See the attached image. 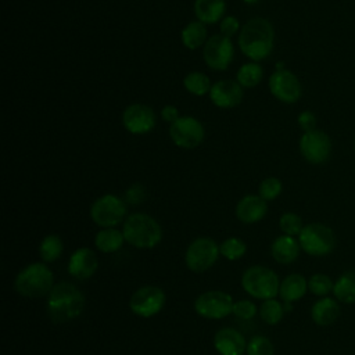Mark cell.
Masks as SVG:
<instances>
[{
  "label": "cell",
  "instance_id": "40",
  "mask_svg": "<svg viewBox=\"0 0 355 355\" xmlns=\"http://www.w3.org/2000/svg\"><path fill=\"white\" fill-rule=\"evenodd\" d=\"M161 116H162V119L165 121V122H169L171 125L173 123V122H176L179 118H180V115H179V111H178V108L175 107V105H165L162 110H161Z\"/></svg>",
  "mask_w": 355,
  "mask_h": 355
},
{
  "label": "cell",
  "instance_id": "9",
  "mask_svg": "<svg viewBox=\"0 0 355 355\" xmlns=\"http://www.w3.org/2000/svg\"><path fill=\"white\" fill-rule=\"evenodd\" d=\"M166 295L162 288L151 284L139 287L129 300L130 311L140 318H151L162 311Z\"/></svg>",
  "mask_w": 355,
  "mask_h": 355
},
{
  "label": "cell",
  "instance_id": "14",
  "mask_svg": "<svg viewBox=\"0 0 355 355\" xmlns=\"http://www.w3.org/2000/svg\"><path fill=\"white\" fill-rule=\"evenodd\" d=\"M269 89L277 100L287 104L298 101L302 93L298 78L288 69L275 71L269 78Z\"/></svg>",
  "mask_w": 355,
  "mask_h": 355
},
{
  "label": "cell",
  "instance_id": "16",
  "mask_svg": "<svg viewBox=\"0 0 355 355\" xmlns=\"http://www.w3.org/2000/svg\"><path fill=\"white\" fill-rule=\"evenodd\" d=\"M98 269V258L96 252L87 247L75 250L68 261V273L76 280L90 279Z\"/></svg>",
  "mask_w": 355,
  "mask_h": 355
},
{
  "label": "cell",
  "instance_id": "3",
  "mask_svg": "<svg viewBox=\"0 0 355 355\" xmlns=\"http://www.w3.org/2000/svg\"><path fill=\"white\" fill-rule=\"evenodd\" d=\"M122 233L125 241L140 250H150L162 240L161 225L150 215L135 212L123 220Z\"/></svg>",
  "mask_w": 355,
  "mask_h": 355
},
{
  "label": "cell",
  "instance_id": "20",
  "mask_svg": "<svg viewBox=\"0 0 355 355\" xmlns=\"http://www.w3.org/2000/svg\"><path fill=\"white\" fill-rule=\"evenodd\" d=\"M300 243L293 236L282 234L276 237L270 245V252L277 263L288 265L298 258Z\"/></svg>",
  "mask_w": 355,
  "mask_h": 355
},
{
  "label": "cell",
  "instance_id": "22",
  "mask_svg": "<svg viewBox=\"0 0 355 355\" xmlns=\"http://www.w3.org/2000/svg\"><path fill=\"white\" fill-rule=\"evenodd\" d=\"M308 290L306 279L300 273H291L280 282L279 295L283 302H295L301 300Z\"/></svg>",
  "mask_w": 355,
  "mask_h": 355
},
{
  "label": "cell",
  "instance_id": "8",
  "mask_svg": "<svg viewBox=\"0 0 355 355\" xmlns=\"http://www.w3.org/2000/svg\"><path fill=\"white\" fill-rule=\"evenodd\" d=\"M219 255V245L215 240L211 237H198L189 244L184 262L191 272L202 273L215 265Z\"/></svg>",
  "mask_w": 355,
  "mask_h": 355
},
{
  "label": "cell",
  "instance_id": "11",
  "mask_svg": "<svg viewBox=\"0 0 355 355\" xmlns=\"http://www.w3.org/2000/svg\"><path fill=\"white\" fill-rule=\"evenodd\" d=\"M169 135L172 141L178 147L191 150L202 143L205 132H204L202 123L198 119H196L194 116L186 115V116H180L176 122L171 125Z\"/></svg>",
  "mask_w": 355,
  "mask_h": 355
},
{
  "label": "cell",
  "instance_id": "12",
  "mask_svg": "<svg viewBox=\"0 0 355 355\" xmlns=\"http://www.w3.org/2000/svg\"><path fill=\"white\" fill-rule=\"evenodd\" d=\"M300 151L309 164H323L331 154V140L324 132L318 129L304 132L300 139Z\"/></svg>",
  "mask_w": 355,
  "mask_h": 355
},
{
  "label": "cell",
  "instance_id": "34",
  "mask_svg": "<svg viewBox=\"0 0 355 355\" xmlns=\"http://www.w3.org/2000/svg\"><path fill=\"white\" fill-rule=\"evenodd\" d=\"M333 287L334 283L331 282V279L323 273L312 275L311 279L308 280V290L315 295H326L330 291H333Z\"/></svg>",
  "mask_w": 355,
  "mask_h": 355
},
{
  "label": "cell",
  "instance_id": "18",
  "mask_svg": "<svg viewBox=\"0 0 355 355\" xmlns=\"http://www.w3.org/2000/svg\"><path fill=\"white\" fill-rule=\"evenodd\" d=\"M214 347L220 355H243L247 349V343L239 330L223 327L215 333Z\"/></svg>",
  "mask_w": 355,
  "mask_h": 355
},
{
  "label": "cell",
  "instance_id": "7",
  "mask_svg": "<svg viewBox=\"0 0 355 355\" xmlns=\"http://www.w3.org/2000/svg\"><path fill=\"white\" fill-rule=\"evenodd\" d=\"M126 212V202L115 194H104L90 207L92 220L103 229L119 225L125 219Z\"/></svg>",
  "mask_w": 355,
  "mask_h": 355
},
{
  "label": "cell",
  "instance_id": "5",
  "mask_svg": "<svg viewBox=\"0 0 355 355\" xmlns=\"http://www.w3.org/2000/svg\"><path fill=\"white\" fill-rule=\"evenodd\" d=\"M243 290L257 300H270L279 294L280 280L275 270L262 265L247 268L241 276Z\"/></svg>",
  "mask_w": 355,
  "mask_h": 355
},
{
  "label": "cell",
  "instance_id": "28",
  "mask_svg": "<svg viewBox=\"0 0 355 355\" xmlns=\"http://www.w3.org/2000/svg\"><path fill=\"white\" fill-rule=\"evenodd\" d=\"M258 312H259V316H261L262 322H265L269 326H275L283 319L286 311H284V306L280 301H277L275 298H270V300L262 301L261 308H259Z\"/></svg>",
  "mask_w": 355,
  "mask_h": 355
},
{
  "label": "cell",
  "instance_id": "36",
  "mask_svg": "<svg viewBox=\"0 0 355 355\" xmlns=\"http://www.w3.org/2000/svg\"><path fill=\"white\" fill-rule=\"evenodd\" d=\"M257 312H258V309H257L255 302H252L250 300H239L233 304L232 313L234 316H237L239 319L251 320L257 315Z\"/></svg>",
  "mask_w": 355,
  "mask_h": 355
},
{
  "label": "cell",
  "instance_id": "33",
  "mask_svg": "<svg viewBox=\"0 0 355 355\" xmlns=\"http://www.w3.org/2000/svg\"><path fill=\"white\" fill-rule=\"evenodd\" d=\"M247 355H275L272 341L265 336H255L247 343Z\"/></svg>",
  "mask_w": 355,
  "mask_h": 355
},
{
  "label": "cell",
  "instance_id": "39",
  "mask_svg": "<svg viewBox=\"0 0 355 355\" xmlns=\"http://www.w3.org/2000/svg\"><path fill=\"white\" fill-rule=\"evenodd\" d=\"M298 125L304 132L315 130L316 128V115L312 111H302L298 115Z\"/></svg>",
  "mask_w": 355,
  "mask_h": 355
},
{
  "label": "cell",
  "instance_id": "31",
  "mask_svg": "<svg viewBox=\"0 0 355 355\" xmlns=\"http://www.w3.org/2000/svg\"><path fill=\"white\" fill-rule=\"evenodd\" d=\"M220 255L229 261H237L243 258L247 251L245 243L239 237H229L219 245Z\"/></svg>",
  "mask_w": 355,
  "mask_h": 355
},
{
  "label": "cell",
  "instance_id": "24",
  "mask_svg": "<svg viewBox=\"0 0 355 355\" xmlns=\"http://www.w3.org/2000/svg\"><path fill=\"white\" fill-rule=\"evenodd\" d=\"M123 243H125L123 233L115 227L101 229L94 237L96 248L104 254H111L118 251Z\"/></svg>",
  "mask_w": 355,
  "mask_h": 355
},
{
  "label": "cell",
  "instance_id": "25",
  "mask_svg": "<svg viewBox=\"0 0 355 355\" xmlns=\"http://www.w3.org/2000/svg\"><path fill=\"white\" fill-rule=\"evenodd\" d=\"M333 293L340 302H355V270L344 272L334 283Z\"/></svg>",
  "mask_w": 355,
  "mask_h": 355
},
{
  "label": "cell",
  "instance_id": "37",
  "mask_svg": "<svg viewBox=\"0 0 355 355\" xmlns=\"http://www.w3.org/2000/svg\"><path fill=\"white\" fill-rule=\"evenodd\" d=\"M146 200V189L141 183H133L125 191L123 201L129 205H139Z\"/></svg>",
  "mask_w": 355,
  "mask_h": 355
},
{
  "label": "cell",
  "instance_id": "1",
  "mask_svg": "<svg viewBox=\"0 0 355 355\" xmlns=\"http://www.w3.org/2000/svg\"><path fill=\"white\" fill-rule=\"evenodd\" d=\"M86 300L83 293L71 282L55 283L47 295L46 311L53 323H68L83 312Z\"/></svg>",
  "mask_w": 355,
  "mask_h": 355
},
{
  "label": "cell",
  "instance_id": "35",
  "mask_svg": "<svg viewBox=\"0 0 355 355\" xmlns=\"http://www.w3.org/2000/svg\"><path fill=\"white\" fill-rule=\"evenodd\" d=\"M282 182L277 178H266L259 184V197H262L265 201L275 200L282 193Z\"/></svg>",
  "mask_w": 355,
  "mask_h": 355
},
{
  "label": "cell",
  "instance_id": "2",
  "mask_svg": "<svg viewBox=\"0 0 355 355\" xmlns=\"http://www.w3.org/2000/svg\"><path fill=\"white\" fill-rule=\"evenodd\" d=\"M275 32L272 24L265 18H252L244 24L239 36V46L250 60L261 61L273 50Z\"/></svg>",
  "mask_w": 355,
  "mask_h": 355
},
{
  "label": "cell",
  "instance_id": "21",
  "mask_svg": "<svg viewBox=\"0 0 355 355\" xmlns=\"http://www.w3.org/2000/svg\"><path fill=\"white\" fill-rule=\"evenodd\" d=\"M340 316V305L330 297L318 300L311 308V318L319 326H329Z\"/></svg>",
  "mask_w": 355,
  "mask_h": 355
},
{
  "label": "cell",
  "instance_id": "26",
  "mask_svg": "<svg viewBox=\"0 0 355 355\" xmlns=\"http://www.w3.org/2000/svg\"><path fill=\"white\" fill-rule=\"evenodd\" d=\"M207 39V28L201 21H193L187 24L182 31V43L189 50L198 49Z\"/></svg>",
  "mask_w": 355,
  "mask_h": 355
},
{
  "label": "cell",
  "instance_id": "30",
  "mask_svg": "<svg viewBox=\"0 0 355 355\" xmlns=\"http://www.w3.org/2000/svg\"><path fill=\"white\" fill-rule=\"evenodd\" d=\"M263 78V71L257 62H247L237 71V82L243 87H254Z\"/></svg>",
  "mask_w": 355,
  "mask_h": 355
},
{
  "label": "cell",
  "instance_id": "23",
  "mask_svg": "<svg viewBox=\"0 0 355 355\" xmlns=\"http://www.w3.org/2000/svg\"><path fill=\"white\" fill-rule=\"evenodd\" d=\"M226 10L225 0H196L194 12L202 24H215L222 19Z\"/></svg>",
  "mask_w": 355,
  "mask_h": 355
},
{
  "label": "cell",
  "instance_id": "17",
  "mask_svg": "<svg viewBox=\"0 0 355 355\" xmlns=\"http://www.w3.org/2000/svg\"><path fill=\"white\" fill-rule=\"evenodd\" d=\"M243 86L230 79L218 80L209 90L211 101L219 108L237 107L243 101Z\"/></svg>",
  "mask_w": 355,
  "mask_h": 355
},
{
  "label": "cell",
  "instance_id": "27",
  "mask_svg": "<svg viewBox=\"0 0 355 355\" xmlns=\"http://www.w3.org/2000/svg\"><path fill=\"white\" fill-rule=\"evenodd\" d=\"M64 252V243L57 234H47L39 245V255L44 263L57 261Z\"/></svg>",
  "mask_w": 355,
  "mask_h": 355
},
{
  "label": "cell",
  "instance_id": "42",
  "mask_svg": "<svg viewBox=\"0 0 355 355\" xmlns=\"http://www.w3.org/2000/svg\"><path fill=\"white\" fill-rule=\"evenodd\" d=\"M354 148H355V141H354Z\"/></svg>",
  "mask_w": 355,
  "mask_h": 355
},
{
  "label": "cell",
  "instance_id": "19",
  "mask_svg": "<svg viewBox=\"0 0 355 355\" xmlns=\"http://www.w3.org/2000/svg\"><path fill=\"white\" fill-rule=\"evenodd\" d=\"M266 212H268L266 201L262 197L254 196V194L244 196L236 205L237 219L247 225L259 222L261 219H263Z\"/></svg>",
  "mask_w": 355,
  "mask_h": 355
},
{
  "label": "cell",
  "instance_id": "4",
  "mask_svg": "<svg viewBox=\"0 0 355 355\" xmlns=\"http://www.w3.org/2000/svg\"><path fill=\"white\" fill-rule=\"evenodd\" d=\"M54 287V275L44 262H33L22 268L14 280L15 291L25 298H42Z\"/></svg>",
  "mask_w": 355,
  "mask_h": 355
},
{
  "label": "cell",
  "instance_id": "10",
  "mask_svg": "<svg viewBox=\"0 0 355 355\" xmlns=\"http://www.w3.org/2000/svg\"><path fill=\"white\" fill-rule=\"evenodd\" d=\"M233 298L229 293L209 290L200 294L194 301V311L205 319H223L233 311Z\"/></svg>",
  "mask_w": 355,
  "mask_h": 355
},
{
  "label": "cell",
  "instance_id": "6",
  "mask_svg": "<svg viewBox=\"0 0 355 355\" xmlns=\"http://www.w3.org/2000/svg\"><path fill=\"white\" fill-rule=\"evenodd\" d=\"M302 251L312 257H323L330 254L336 247V236L333 230L323 223H308L298 236Z\"/></svg>",
  "mask_w": 355,
  "mask_h": 355
},
{
  "label": "cell",
  "instance_id": "29",
  "mask_svg": "<svg viewBox=\"0 0 355 355\" xmlns=\"http://www.w3.org/2000/svg\"><path fill=\"white\" fill-rule=\"evenodd\" d=\"M183 86L189 93H191L194 96H204V94L209 93V90L212 87L209 78L197 71L190 72L184 76Z\"/></svg>",
  "mask_w": 355,
  "mask_h": 355
},
{
  "label": "cell",
  "instance_id": "38",
  "mask_svg": "<svg viewBox=\"0 0 355 355\" xmlns=\"http://www.w3.org/2000/svg\"><path fill=\"white\" fill-rule=\"evenodd\" d=\"M220 35L226 36V37H232L240 28V22L236 17L233 15H229V17H225L222 21H220Z\"/></svg>",
  "mask_w": 355,
  "mask_h": 355
},
{
  "label": "cell",
  "instance_id": "13",
  "mask_svg": "<svg viewBox=\"0 0 355 355\" xmlns=\"http://www.w3.org/2000/svg\"><path fill=\"white\" fill-rule=\"evenodd\" d=\"M204 61L205 64L215 71H225L234 55V49L230 37L223 35L211 36L204 46Z\"/></svg>",
  "mask_w": 355,
  "mask_h": 355
},
{
  "label": "cell",
  "instance_id": "15",
  "mask_svg": "<svg viewBox=\"0 0 355 355\" xmlns=\"http://www.w3.org/2000/svg\"><path fill=\"white\" fill-rule=\"evenodd\" d=\"M122 123L128 132L133 135H144L151 132L155 126V114L148 105L135 103L125 108Z\"/></svg>",
  "mask_w": 355,
  "mask_h": 355
},
{
  "label": "cell",
  "instance_id": "41",
  "mask_svg": "<svg viewBox=\"0 0 355 355\" xmlns=\"http://www.w3.org/2000/svg\"><path fill=\"white\" fill-rule=\"evenodd\" d=\"M244 3H247V4H254V3H257V1H259V0H243Z\"/></svg>",
  "mask_w": 355,
  "mask_h": 355
},
{
  "label": "cell",
  "instance_id": "32",
  "mask_svg": "<svg viewBox=\"0 0 355 355\" xmlns=\"http://www.w3.org/2000/svg\"><path fill=\"white\" fill-rule=\"evenodd\" d=\"M279 227L283 232V234L287 236H300L301 230L304 229L302 219L294 214V212H286L279 219Z\"/></svg>",
  "mask_w": 355,
  "mask_h": 355
}]
</instances>
